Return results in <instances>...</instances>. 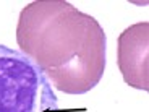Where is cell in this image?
I'll return each instance as SVG.
<instances>
[{"label":"cell","instance_id":"cell-1","mask_svg":"<svg viewBox=\"0 0 149 112\" xmlns=\"http://www.w3.org/2000/svg\"><path fill=\"white\" fill-rule=\"evenodd\" d=\"M16 42L55 90L84 94L105 70L107 36L94 16L65 0H36L21 10Z\"/></svg>","mask_w":149,"mask_h":112},{"label":"cell","instance_id":"cell-2","mask_svg":"<svg viewBox=\"0 0 149 112\" xmlns=\"http://www.w3.org/2000/svg\"><path fill=\"white\" fill-rule=\"evenodd\" d=\"M0 112H60L41 68L21 50L0 44Z\"/></svg>","mask_w":149,"mask_h":112},{"label":"cell","instance_id":"cell-3","mask_svg":"<svg viewBox=\"0 0 149 112\" xmlns=\"http://www.w3.org/2000/svg\"><path fill=\"white\" fill-rule=\"evenodd\" d=\"M117 64L123 81L131 88L149 91V23L128 26L118 36Z\"/></svg>","mask_w":149,"mask_h":112}]
</instances>
